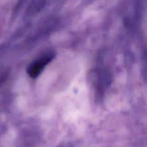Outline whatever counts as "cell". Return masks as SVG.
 <instances>
[{"instance_id": "obj_1", "label": "cell", "mask_w": 147, "mask_h": 147, "mask_svg": "<svg viewBox=\"0 0 147 147\" xmlns=\"http://www.w3.org/2000/svg\"><path fill=\"white\" fill-rule=\"evenodd\" d=\"M54 55L52 53H47L40 57V59H37V60L32 63L27 69V73L29 76L33 78L38 76L42 71L43 68L45 67L46 65H47L51 61Z\"/></svg>"}]
</instances>
